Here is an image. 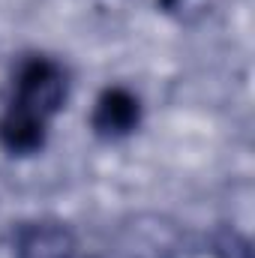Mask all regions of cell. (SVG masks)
Listing matches in <instances>:
<instances>
[{
    "instance_id": "6da1fadb",
    "label": "cell",
    "mask_w": 255,
    "mask_h": 258,
    "mask_svg": "<svg viewBox=\"0 0 255 258\" xmlns=\"http://www.w3.org/2000/svg\"><path fill=\"white\" fill-rule=\"evenodd\" d=\"M60 102V78L51 66L33 63L18 87V99L6 120V138L12 147H30L39 141V129L45 117Z\"/></svg>"
},
{
    "instance_id": "7a4b0ae2",
    "label": "cell",
    "mask_w": 255,
    "mask_h": 258,
    "mask_svg": "<svg viewBox=\"0 0 255 258\" xmlns=\"http://www.w3.org/2000/svg\"><path fill=\"white\" fill-rule=\"evenodd\" d=\"M69 237L57 228H36L24 240V258H66Z\"/></svg>"
},
{
    "instance_id": "3957f363",
    "label": "cell",
    "mask_w": 255,
    "mask_h": 258,
    "mask_svg": "<svg viewBox=\"0 0 255 258\" xmlns=\"http://www.w3.org/2000/svg\"><path fill=\"white\" fill-rule=\"evenodd\" d=\"M105 117H108V126H126L129 117H132V102L120 99V96H111L105 105H102Z\"/></svg>"
}]
</instances>
